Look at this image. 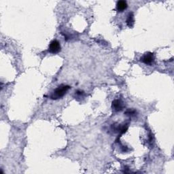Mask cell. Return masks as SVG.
<instances>
[{"label":"cell","mask_w":174,"mask_h":174,"mask_svg":"<svg viewBox=\"0 0 174 174\" xmlns=\"http://www.w3.org/2000/svg\"><path fill=\"white\" fill-rule=\"evenodd\" d=\"M71 88V87L68 85H61L58 86L57 88L53 91L52 95L50 96V97L52 99H58L61 97L66 94L67 91Z\"/></svg>","instance_id":"obj_1"},{"label":"cell","mask_w":174,"mask_h":174,"mask_svg":"<svg viewBox=\"0 0 174 174\" xmlns=\"http://www.w3.org/2000/svg\"><path fill=\"white\" fill-rule=\"evenodd\" d=\"M61 49V44L57 40H54L51 42L49 45V51L50 53L53 54H57L59 53Z\"/></svg>","instance_id":"obj_2"},{"label":"cell","mask_w":174,"mask_h":174,"mask_svg":"<svg viewBox=\"0 0 174 174\" xmlns=\"http://www.w3.org/2000/svg\"><path fill=\"white\" fill-rule=\"evenodd\" d=\"M141 61L146 65H150L154 61V54L152 53L148 52L141 57Z\"/></svg>","instance_id":"obj_3"},{"label":"cell","mask_w":174,"mask_h":174,"mask_svg":"<svg viewBox=\"0 0 174 174\" xmlns=\"http://www.w3.org/2000/svg\"><path fill=\"white\" fill-rule=\"evenodd\" d=\"M112 108H113L115 111L118 112V111H121L122 108H123V104L122 102L119 100V99H115V100L113 101L112 102Z\"/></svg>","instance_id":"obj_4"},{"label":"cell","mask_w":174,"mask_h":174,"mask_svg":"<svg viewBox=\"0 0 174 174\" xmlns=\"http://www.w3.org/2000/svg\"><path fill=\"white\" fill-rule=\"evenodd\" d=\"M127 3L125 1H118L117 4V8L118 12H123L127 8Z\"/></svg>","instance_id":"obj_5"},{"label":"cell","mask_w":174,"mask_h":174,"mask_svg":"<svg viewBox=\"0 0 174 174\" xmlns=\"http://www.w3.org/2000/svg\"><path fill=\"white\" fill-rule=\"evenodd\" d=\"M134 15L133 12H131V13H129L128 15L127 19V24L129 27H132L134 25Z\"/></svg>","instance_id":"obj_6"}]
</instances>
